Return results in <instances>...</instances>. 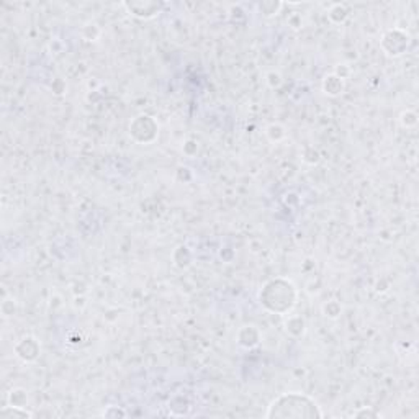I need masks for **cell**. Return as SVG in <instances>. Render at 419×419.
I'll return each instance as SVG.
<instances>
[{
  "instance_id": "cell-1",
  "label": "cell",
  "mask_w": 419,
  "mask_h": 419,
  "mask_svg": "<svg viewBox=\"0 0 419 419\" xmlns=\"http://www.w3.org/2000/svg\"><path fill=\"white\" fill-rule=\"evenodd\" d=\"M265 418H282V419H313V418H323L319 406L314 403V400L307 395L292 393L280 395L270 403L269 411L265 413Z\"/></svg>"
},
{
  "instance_id": "cell-2",
  "label": "cell",
  "mask_w": 419,
  "mask_h": 419,
  "mask_svg": "<svg viewBox=\"0 0 419 419\" xmlns=\"http://www.w3.org/2000/svg\"><path fill=\"white\" fill-rule=\"evenodd\" d=\"M2 416H9V418H31L30 411L23 410L21 406H7L2 410Z\"/></svg>"
}]
</instances>
